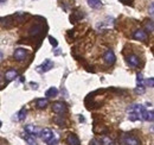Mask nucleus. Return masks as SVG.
<instances>
[{
	"instance_id": "23",
	"label": "nucleus",
	"mask_w": 154,
	"mask_h": 145,
	"mask_svg": "<svg viewBox=\"0 0 154 145\" xmlns=\"http://www.w3.org/2000/svg\"><path fill=\"white\" fill-rule=\"evenodd\" d=\"M25 115H26V108H21L19 111V113L17 114V120H19V121H21V120H24L25 119Z\"/></svg>"
},
{
	"instance_id": "3",
	"label": "nucleus",
	"mask_w": 154,
	"mask_h": 145,
	"mask_svg": "<svg viewBox=\"0 0 154 145\" xmlns=\"http://www.w3.org/2000/svg\"><path fill=\"white\" fill-rule=\"evenodd\" d=\"M54 62L51 61V60H49V58H46L40 66L37 67V72H49V70H51L52 68H54Z\"/></svg>"
},
{
	"instance_id": "6",
	"label": "nucleus",
	"mask_w": 154,
	"mask_h": 145,
	"mask_svg": "<svg viewBox=\"0 0 154 145\" xmlns=\"http://www.w3.org/2000/svg\"><path fill=\"white\" fill-rule=\"evenodd\" d=\"M44 32H45V31L43 30V26H42V25H39V24H36V25H33V26L30 29L29 35H30L31 37L37 38V37L43 36V34H44Z\"/></svg>"
},
{
	"instance_id": "19",
	"label": "nucleus",
	"mask_w": 154,
	"mask_h": 145,
	"mask_svg": "<svg viewBox=\"0 0 154 145\" xmlns=\"http://www.w3.org/2000/svg\"><path fill=\"white\" fill-rule=\"evenodd\" d=\"M87 2H88V5L91 7V8H100L101 6H102V2H101V0H87Z\"/></svg>"
},
{
	"instance_id": "4",
	"label": "nucleus",
	"mask_w": 154,
	"mask_h": 145,
	"mask_svg": "<svg viewBox=\"0 0 154 145\" xmlns=\"http://www.w3.org/2000/svg\"><path fill=\"white\" fill-rule=\"evenodd\" d=\"M51 107H52V111H54L55 113H57V114H65V113L68 112V107H66V105H65V104H63V102H60V101L54 102Z\"/></svg>"
},
{
	"instance_id": "5",
	"label": "nucleus",
	"mask_w": 154,
	"mask_h": 145,
	"mask_svg": "<svg viewBox=\"0 0 154 145\" xmlns=\"http://www.w3.org/2000/svg\"><path fill=\"white\" fill-rule=\"evenodd\" d=\"M103 61H104L106 64H108V66H113L116 61V57H115L114 51H113V50H107V51L103 54Z\"/></svg>"
},
{
	"instance_id": "12",
	"label": "nucleus",
	"mask_w": 154,
	"mask_h": 145,
	"mask_svg": "<svg viewBox=\"0 0 154 145\" xmlns=\"http://www.w3.org/2000/svg\"><path fill=\"white\" fill-rule=\"evenodd\" d=\"M65 142H66L68 145H81V140H79V138L77 137L75 133H70V134L66 137Z\"/></svg>"
},
{
	"instance_id": "2",
	"label": "nucleus",
	"mask_w": 154,
	"mask_h": 145,
	"mask_svg": "<svg viewBox=\"0 0 154 145\" xmlns=\"http://www.w3.org/2000/svg\"><path fill=\"white\" fill-rule=\"evenodd\" d=\"M145 86L146 85H145V80L142 77V74L139 72L136 75V89H135V92L137 94H143L145 93Z\"/></svg>"
},
{
	"instance_id": "9",
	"label": "nucleus",
	"mask_w": 154,
	"mask_h": 145,
	"mask_svg": "<svg viewBox=\"0 0 154 145\" xmlns=\"http://www.w3.org/2000/svg\"><path fill=\"white\" fill-rule=\"evenodd\" d=\"M123 144L125 145H141V142L132 134H127L123 137Z\"/></svg>"
},
{
	"instance_id": "28",
	"label": "nucleus",
	"mask_w": 154,
	"mask_h": 145,
	"mask_svg": "<svg viewBox=\"0 0 154 145\" xmlns=\"http://www.w3.org/2000/svg\"><path fill=\"white\" fill-rule=\"evenodd\" d=\"M89 145H101V142H98L97 139H91Z\"/></svg>"
},
{
	"instance_id": "13",
	"label": "nucleus",
	"mask_w": 154,
	"mask_h": 145,
	"mask_svg": "<svg viewBox=\"0 0 154 145\" xmlns=\"http://www.w3.org/2000/svg\"><path fill=\"white\" fill-rule=\"evenodd\" d=\"M24 131L25 132H29L30 134H32L35 137H38L39 134L42 133V131H39L38 127L33 126V125H26V126H24Z\"/></svg>"
},
{
	"instance_id": "27",
	"label": "nucleus",
	"mask_w": 154,
	"mask_h": 145,
	"mask_svg": "<svg viewBox=\"0 0 154 145\" xmlns=\"http://www.w3.org/2000/svg\"><path fill=\"white\" fill-rule=\"evenodd\" d=\"M149 14L154 18V2H152L149 6Z\"/></svg>"
},
{
	"instance_id": "30",
	"label": "nucleus",
	"mask_w": 154,
	"mask_h": 145,
	"mask_svg": "<svg viewBox=\"0 0 154 145\" xmlns=\"http://www.w3.org/2000/svg\"><path fill=\"white\" fill-rule=\"evenodd\" d=\"M0 1H1V5H4V4L6 2V0H0Z\"/></svg>"
},
{
	"instance_id": "16",
	"label": "nucleus",
	"mask_w": 154,
	"mask_h": 145,
	"mask_svg": "<svg viewBox=\"0 0 154 145\" xmlns=\"http://www.w3.org/2000/svg\"><path fill=\"white\" fill-rule=\"evenodd\" d=\"M17 76H18V72L16 69H10V70H7V72H5V79L8 82L12 81V80H14Z\"/></svg>"
},
{
	"instance_id": "15",
	"label": "nucleus",
	"mask_w": 154,
	"mask_h": 145,
	"mask_svg": "<svg viewBox=\"0 0 154 145\" xmlns=\"http://www.w3.org/2000/svg\"><path fill=\"white\" fill-rule=\"evenodd\" d=\"M84 17H85V14L83 13V11H75V12H72V14L70 17V23H72V24L77 23Z\"/></svg>"
},
{
	"instance_id": "26",
	"label": "nucleus",
	"mask_w": 154,
	"mask_h": 145,
	"mask_svg": "<svg viewBox=\"0 0 154 145\" xmlns=\"http://www.w3.org/2000/svg\"><path fill=\"white\" fill-rule=\"evenodd\" d=\"M134 0H120V2H122L123 5H133Z\"/></svg>"
},
{
	"instance_id": "10",
	"label": "nucleus",
	"mask_w": 154,
	"mask_h": 145,
	"mask_svg": "<svg viewBox=\"0 0 154 145\" xmlns=\"http://www.w3.org/2000/svg\"><path fill=\"white\" fill-rule=\"evenodd\" d=\"M54 133L55 132H52L50 128H44V130H42V133H40V137H42V139L48 144L51 139H52V137H54Z\"/></svg>"
},
{
	"instance_id": "25",
	"label": "nucleus",
	"mask_w": 154,
	"mask_h": 145,
	"mask_svg": "<svg viewBox=\"0 0 154 145\" xmlns=\"http://www.w3.org/2000/svg\"><path fill=\"white\" fill-rule=\"evenodd\" d=\"M49 40H50V44H51V45H54L55 48H56V47L58 45V42H57V39H56V38L49 36Z\"/></svg>"
},
{
	"instance_id": "18",
	"label": "nucleus",
	"mask_w": 154,
	"mask_h": 145,
	"mask_svg": "<svg viewBox=\"0 0 154 145\" xmlns=\"http://www.w3.org/2000/svg\"><path fill=\"white\" fill-rule=\"evenodd\" d=\"M58 94V89L56 87H51V88H49L48 91L45 92V96L46 98H55V96H57Z\"/></svg>"
},
{
	"instance_id": "11",
	"label": "nucleus",
	"mask_w": 154,
	"mask_h": 145,
	"mask_svg": "<svg viewBox=\"0 0 154 145\" xmlns=\"http://www.w3.org/2000/svg\"><path fill=\"white\" fill-rule=\"evenodd\" d=\"M132 37L136 39V40H146L147 39V34L145 30H141V29H137L133 32Z\"/></svg>"
},
{
	"instance_id": "8",
	"label": "nucleus",
	"mask_w": 154,
	"mask_h": 145,
	"mask_svg": "<svg viewBox=\"0 0 154 145\" xmlns=\"http://www.w3.org/2000/svg\"><path fill=\"white\" fill-rule=\"evenodd\" d=\"M26 55H27V51H26L24 48H18V49H16V50H14V53H13V57H14V60H16V61L21 62V61H24V60H25Z\"/></svg>"
},
{
	"instance_id": "21",
	"label": "nucleus",
	"mask_w": 154,
	"mask_h": 145,
	"mask_svg": "<svg viewBox=\"0 0 154 145\" xmlns=\"http://www.w3.org/2000/svg\"><path fill=\"white\" fill-rule=\"evenodd\" d=\"M36 105H37V108L39 109L45 108L48 106V99H37Z\"/></svg>"
},
{
	"instance_id": "22",
	"label": "nucleus",
	"mask_w": 154,
	"mask_h": 145,
	"mask_svg": "<svg viewBox=\"0 0 154 145\" xmlns=\"http://www.w3.org/2000/svg\"><path fill=\"white\" fill-rule=\"evenodd\" d=\"M55 123L58 124L59 126H66V121H65V119H64V117H57L56 119H55Z\"/></svg>"
},
{
	"instance_id": "29",
	"label": "nucleus",
	"mask_w": 154,
	"mask_h": 145,
	"mask_svg": "<svg viewBox=\"0 0 154 145\" xmlns=\"http://www.w3.org/2000/svg\"><path fill=\"white\" fill-rule=\"evenodd\" d=\"M30 85L33 87V89H37V87H38V85H37V83H35V82H31Z\"/></svg>"
},
{
	"instance_id": "7",
	"label": "nucleus",
	"mask_w": 154,
	"mask_h": 145,
	"mask_svg": "<svg viewBox=\"0 0 154 145\" xmlns=\"http://www.w3.org/2000/svg\"><path fill=\"white\" fill-rule=\"evenodd\" d=\"M126 61L133 68H137L140 66V57L135 54H129L128 56H126Z\"/></svg>"
},
{
	"instance_id": "1",
	"label": "nucleus",
	"mask_w": 154,
	"mask_h": 145,
	"mask_svg": "<svg viewBox=\"0 0 154 145\" xmlns=\"http://www.w3.org/2000/svg\"><path fill=\"white\" fill-rule=\"evenodd\" d=\"M127 112L129 114L131 120H147V121H153L154 120V111H147L142 105H132L128 106Z\"/></svg>"
},
{
	"instance_id": "24",
	"label": "nucleus",
	"mask_w": 154,
	"mask_h": 145,
	"mask_svg": "<svg viewBox=\"0 0 154 145\" xmlns=\"http://www.w3.org/2000/svg\"><path fill=\"white\" fill-rule=\"evenodd\" d=\"M145 85L148 86V87H154V77H151V79L145 80Z\"/></svg>"
},
{
	"instance_id": "17",
	"label": "nucleus",
	"mask_w": 154,
	"mask_h": 145,
	"mask_svg": "<svg viewBox=\"0 0 154 145\" xmlns=\"http://www.w3.org/2000/svg\"><path fill=\"white\" fill-rule=\"evenodd\" d=\"M143 27H145V31L154 32V21L153 20H149V19H146L143 21Z\"/></svg>"
},
{
	"instance_id": "14",
	"label": "nucleus",
	"mask_w": 154,
	"mask_h": 145,
	"mask_svg": "<svg viewBox=\"0 0 154 145\" xmlns=\"http://www.w3.org/2000/svg\"><path fill=\"white\" fill-rule=\"evenodd\" d=\"M21 137H23V139H25V142L29 145H37V143H36V137L32 136V134H30L29 132L21 133Z\"/></svg>"
},
{
	"instance_id": "20",
	"label": "nucleus",
	"mask_w": 154,
	"mask_h": 145,
	"mask_svg": "<svg viewBox=\"0 0 154 145\" xmlns=\"http://www.w3.org/2000/svg\"><path fill=\"white\" fill-rule=\"evenodd\" d=\"M101 144L102 145H115V143H114V140H113L110 137H108V136H103V137H101Z\"/></svg>"
}]
</instances>
